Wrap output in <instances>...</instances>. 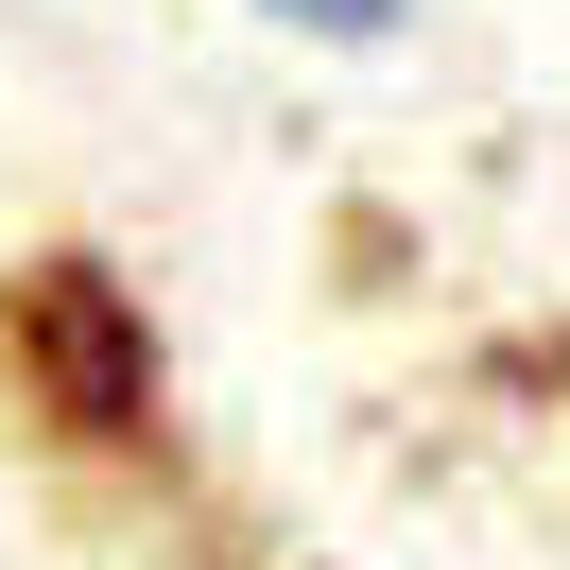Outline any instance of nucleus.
I'll list each match as a JSON object with an SVG mask.
<instances>
[{"label": "nucleus", "mask_w": 570, "mask_h": 570, "mask_svg": "<svg viewBox=\"0 0 570 570\" xmlns=\"http://www.w3.org/2000/svg\"><path fill=\"white\" fill-rule=\"evenodd\" d=\"M259 18H294V36H381L397 0H259Z\"/></svg>", "instance_id": "obj_1"}]
</instances>
